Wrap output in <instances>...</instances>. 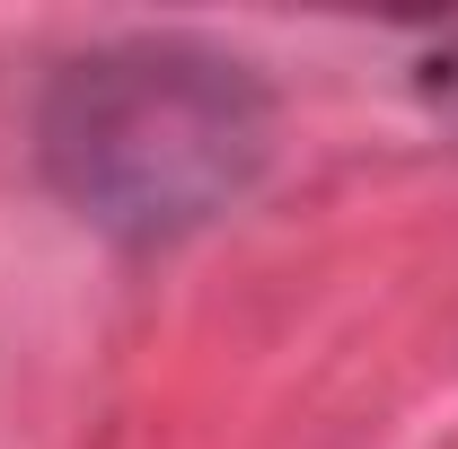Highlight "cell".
<instances>
[{"label": "cell", "instance_id": "obj_1", "mask_svg": "<svg viewBox=\"0 0 458 449\" xmlns=\"http://www.w3.org/2000/svg\"><path fill=\"white\" fill-rule=\"evenodd\" d=\"M265 132V89L203 45H106L71 62L36 114L45 176L114 238H176L238 203Z\"/></svg>", "mask_w": 458, "mask_h": 449}]
</instances>
